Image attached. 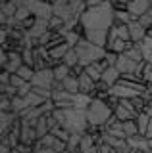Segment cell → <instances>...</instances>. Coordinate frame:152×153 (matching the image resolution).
I'll return each mask as SVG.
<instances>
[{
    "label": "cell",
    "mask_w": 152,
    "mask_h": 153,
    "mask_svg": "<svg viewBox=\"0 0 152 153\" xmlns=\"http://www.w3.org/2000/svg\"><path fill=\"white\" fill-rule=\"evenodd\" d=\"M31 16H33L31 10L27 8V6H21V8H17V12H16V21L17 23H23L25 19H29Z\"/></svg>",
    "instance_id": "36"
},
{
    "label": "cell",
    "mask_w": 152,
    "mask_h": 153,
    "mask_svg": "<svg viewBox=\"0 0 152 153\" xmlns=\"http://www.w3.org/2000/svg\"><path fill=\"white\" fill-rule=\"evenodd\" d=\"M64 25H65V21L62 17H58V16H52L50 21H48L50 31H60V29H64Z\"/></svg>",
    "instance_id": "37"
},
{
    "label": "cell",
    "mask_w": 152,
    "mask_h": 153,
    "mask_svg": "<svg viewBox=\"0 0 152 153\" xmlns=\"http://www.w3.org/2000/svg\"><path fill=\"white\" fill-rule=\"evenodd\" d=\"M52 71H54V79H56V80H60V82L65 79V76H69V73H71V69H69V67L65 65V63H60V65H56Z\"/></svg>",
    "instance_id": "29"
},
{
    "label": "cell",
    "mask_w": 152,
    "mask_h": 153,
    "mask_svg": "<svg viewBox=\"0 0 152 153\" xmlns=\"http://www.w3.org/2000/svg\"><path fill=\"white\" fill-rule=\"evenodd\" d=\"M150 12H152V0H150Z\"/></svg>",
    "instance_id": "52"
},
{
    "label": "cell",
    "mask_w": 152,
    "mask_h": 153,
    "mask_svg": "<svg viewBox=\"0 0 152 153\" xmlns=\"http://www.w3.org/2000/svg\"><path fill=\"white\" fill-rule=\"evenodd\" d=\"M50 134H54L56 138H60V140H64V142H68V140H69V136H71V132H69V130H65V128H64V126H60V124H56V126L50 130Z\"/></svg>",
    "instance_id": "34"
},
{
    "label": "cell",
    "mask_w": 152,
    "mask_h": 153,
    "mask_svg": "<svg viewBox=\"0 0 152 153\" xmlns=\"http://www.w3.org/2000/svg\"><path fill=\"white\" fill-rule=\"evenodd\" d=\"M114 115H116V117L123 123V121H131V119H137V115H139V113H133L131 109H127L125 105H121V103H120L116 109H114Z\"/></svg>",
    "instance_id": "21"
},
{
    "label": "cell",
    "mask_w": 152,
    "mask_h": 153,
    "mask_svg": "<svg viewBox=\"0 0 152 153\" xmlns=\"http://www.w3.org/2000/svg\"><path fill=\"white\" fill-rule=\"evenodd\" d=\"M23 56V63L29 65V67H35V48H25L21 52Z\"/></svg>",
    "instance_id": "35"
},
{
    "label": "cell",
    "mask_w": 152,
    "mask_h": 153,
    "mask_svg": "<svg viewBox=\"0 0 152 153\" xmlns=\"http://www.w3.org/2000/svg\"><path fill=\"white\" fill-rule=\"evenodd\" d=\"M110 94L116 96V98H120V100H131V98H135V96H141L142 92H139V90H135V88H129V86H125L121 82H117V84H114L110 88Z\"/></svg>",
    "instance_id": "9"
},
{
    "label": "cell",
    "mask_w": 152,
    "mask_h": 153,
    "mask_svg": "<svg viewBox=\"0 0 152 153\" xmlns=\"http://www.w3.org/2000/svg\"><path fill=\"white\" fill-rule=\"evenodd\" d=\"M35 67H29V65H25V63H23L21 67H20V69H17V75H20L21 76V79H25L27 80V82H31V80H33V76H35Z\"/></svg>",
    "instance_id": "31"
},
{
    "label": "cell",
    "mask_w": 152,
    "mask_h": 153,
    "mask_svg": "<svg viewBox=\"0 0 152 153\" xmlns=\"http://www.w3.org/2000/svg\"><path fill=\"white\" fill-rule=\"evenodd\" d=\"M133 21L131 13L127 10H114V23H120V25H129Z\"/></svg>",
    "instance_id": "25"
},
{
    "label": "cell",
    "mask_w": 152,
    "mask_h": 153,
    "mask_svg": "<svg viewBox=\"0 0 152 153\" xmlns=\"http://www.w3.org/2000/svg\"><path fill=\"white\" fill-rule=\"evenodd\" d=\"M137 61H133L131 57H127L125 54H120V57H117V63H116V67H117V71H120L121 75H129V73H135L137 71Z\"/></svg>",
    "instance_id": "12"
},
{
    "label": "cell",
    "mask_w": 152,
    "mask_h": 153,
    "mask_svg": "<svg viewBox=\"0 0 152 153\" xmlns=\"http://www.w3.org/2000/svg\"><path fill=\"white\" fill-rule=\"evenodd\" d=\"M146 138H152V117H150V124H148V130H146Z\"/></svg>",
    "instance_id": "50"
},
{
    "label": "cell",
    "mask_w": 152,
    "mask_h": 153,
    "mask_svg": "<svg viewBox=\"0 0 152 153\" xmlns=\"http://www.w3.org/2000/svg\"><path fill=\"white\" fill-rule=\"evenodd\" d=\"M73 96L68 90H52V100L54 102H73Z\"/></svg>",
    "instance_id": "28"
},
{
    "label": "cell",
    "mask_w": 152,
    "mask_h": 153,
    "mask_svg": "<svg viewBox=\"0 0 152 153\" xmlns=\"http://www.w3.org/2000/svg\"><path fill=\"white\" fill-rule=\"evenodd\" d=\"M137 21H139V23H141V25H142V27H144V29H146V31H148V29L152 27V12H146V13H144V16H141L139 19H137Z\"/></svg>",
    "instance_id": "40"
},
{
    "label": "cell",
    "mask_w": 152,
    "mask_h": 153,
    "mask_svg": "<svg viewBox=\"0 0 152 153\" xmlns=\"http://www.w3.org/2000/svg\"><path fill=\"white\" fill-rule=\"evenodd\" d=\"M120 79H121V73L117 71V67H116V65H110V67H108V69L102 73V79H100V80H104V82H106V84L112 88L114 84L120 82Z\"/></svg>",
    "instance_id": "15"
},
{
    "label": "cell",
    "mask_w": 152,
    "mask_h": 153,
    "mask_svg": "<svg viewBox=\"0 0 152 153\" xmlns=\"http://www.w3.org/2000/svg\"><path fill=\"white\" fill-rule=\"evenodd\" d=\"M142 80H144L146 84H152V65L146 63L144 71H142Z\"/></svg>",
    "instance_id": "43"
},
{
    "label": "cell",
    "mask_w": 152,
    "mask_h": 153,
    "mask_svg": "<svg viewBox=\"0 0 152 153\" xmlns=\"http://www.w3.org/2000/svg\"><path fill=\"white\" fill-rule=\"evenodd\" d=\"M123 132H125V138H131V136H137V134H139V128H137L135 119L123 121Z\"/></svg>",
    "instance_id": "32"
},
{
    "label": "cell",
    "mask_w": 152,
    "mask_h": 153,
    "mask_svg": "<svg viewBox=\"0 0 152 153\" xmlns=\"http://www.w3.org/2000/svg\"><path fill=\"white\" fill-rule=\"evenodd\" d=\"M27 107H29V105H27V100L21 98V96H16V98L12 100V111H14V113L20 115L23 109H27Z\"/></svg>",
    "instance_id": "30"
},
{
    "label": "cell",
    "mask_w": 152,
    "mask_h": 153,
    "mask_svg": "<svg viewBox=\"0 0 152 153\" xmlns=\"http://www.w3.org/2000/svg\"><path fill=\"white\" fill-rule=\"evenodd\" d=\"M33 153H58V151H54L52 147H41V149H35Z\"/></svg>",
    "instance_id": "49"
},
{
    "label": "cell",
    "mask_w": 152,
    "mask_h": 153,
    "mask_svg": "<svg viewBox=\"0 0 152 153\" xmlns=\"http://www.w3.org/2000/svg\"><path fill=\"white\" fill-rule=\"evenodd\" d=\"M93 96L91 94H83V92H77L73 96V105L77 109H87L89 105H91V102H93Z\"/></svg>",
    "instance_id": "20"
},
{
    "label": "cell",
    "mask_w": 152,
    "mask_h": 153,
    "mask_svg": "<svg viewBox=\"0 0 152 153\" xmlns=\"http://www.w3.org/2000/svg\"><path fill=\"white\" fill-rule=\"evenodd\" d=\"M79 23L85 31H110L114 25V8L108 0H104L100 6L87 8L83 12Z\"/></svg>",
    "instance_id": "1"
},
{
    "label": "cell",
    "mask_w": 152,
    "mask_h": 153,
    "mask_svg": "<svg viewBox=\"0 0 152 153\" xmlns=\"http://www.w3.org/2000/svg\"><path fill=\"white\" fill-rule=\"evenodd\" d=\"M139 46H141V52H142V59L152 65V36L146 35L144 40L139 42Z\"/></svg>",
    "instance_id": "18"
},
{
    "label": "cell",
    "mask_w": 152,
    "mask_h": 153,
    "mask_svg": "<svg viewBox=\"0 0 152 153\" xmlns=\"http://www.w3.org/2000/svg\"><path fill=\"white\" fill-rule=\"evenodd\" d=\"M114 115L112 107L108 105L104 100H98L94 98L91 105L87 107V119H89V124H93V126H102V124H106V121Z\"/></svg>",
    "instance_id": "4"
},
{
    "label": "cell",
    "mask_w": 152,
    "mask_h": 153,
    "mask_svg": "<svg viewBox=\"0 0 152 153\" xmlns=\"http://www.w3.org/2000/svg\"><path fill=\"white\" fill-rule=\"evenodd\" d=\"M81 138H83V134L81 132H73L69 136V140H68V151H75V149H79V146H81Z\"/></svg>",
    "instance_id": "33"
},
{
    "label": "cell",
    "mask_w": 152,
    "mask_h": 153,
    "mask_svg": "<svg viewBox=\"0 0 152 153\" xmlns=\"http://www.w3.org/2000/svg\"><path fill=\"white\" fill-rule=\"evenodd\" d=\"M37 140H39V134H37L35 126H31L27 121H23L21 119V143H25V146H35Z\"/></svg>",
    "instance_id": "10"
},
{
    "label": "cell",
    "mask_w": 152,
    "mask_h": 153,
    "mask_svg": "<svg viewBox=\"0 0 152 153\" xmlns=\"http://www.w3.org/2000/svg\"><path fill=\"white\" fill-rule=\"evenodd\" d=\"M146 153H152V149H146Z\"/></svg>",
    "instance_id": "53"
},
{
    "label": "cell",
    "mask_w": 152,
    "mask_h": 153,
    "mask_svg": "<svg viewBox=\"0 0 152 153\" xmlns=\"http://www.w3.org/2000/svg\"><path fill=\"white\" fill-rule=\"evenodd\" d=\"M10 76H12L10 71L2 69V75H0V84H10Z\"/></svg>",
    "instance_id": "45"
},
{
    "label": "cell",
    "mask_w": 152,
    "mask_h": 153,
    "mask_svg": "<svg viewBox=\"0 0 152 153\" xmlns=\"http://www.w3.org/2000/svg\"><path fill=\"white\" fill-rule=\"evenodd\" d=\"M69 44L68 42H62V44H58V46H54V48H50L48 50V54H50V57L52 59H56V61H62L64 59V56L68 54V50H69Z\"/></svg>",
    "instance_id": "19"
},
{
    "label": "cell",
    "mask_w": 152,
    "mask_h": 153,
    "mask_svg": "<svg viewBox=\"0 0 152 153\" xmlns=\"http://www.w3.org/2000/svg\"><path fill=\"white\" fill-rule=\"evenodd\" d=\"M125 56H127V57H131L133 61H137V63H141V61H144V59H142V52H141V46L137 44V42H129V48L125 50Z\"/></svg>",
    "instance_id": "23"
},
{
    "label": "cell",
    "mask_w": 152,
    "mask_h": 153,
    "mask_svg": "<svg viewBox=\"0 0 152 153\" xmlns=\"http://www.w3.org/2000/svg\"><path fill=\"white\" fill-rule=\"evenodd\" d=\"M2 4V10H0V17H16V12H17V6L10 0L6 2H0Z\"/></svg>",
    "instance_id": "26"
},
{
    "label": "cell",
    "mask_w": 152,
    "mask_h": 153,
    "mask_svg": "<svg viewBox=\"0 0 152 153\" xmlns=\"http://www.w3.org/2000/svg\"><path fill=\"white\" fill-rule=\"evenodd\" d=\"M94 90H96V80H93L91 76H89L87 73L79 75V92L83 94H94Z\"/></svg>",
    "instance_id": "14"
},
{
    "label": "cell",
    "mask_w": 152,
    "mask_h": 153,
    "mask_svg": "<svg viewBox=\"0 0 152 153\" xmlns=\"http://www.w3.org/2000/svg\"><path fill=\"white\" fill-rule=\"evenodd\" d=\"M10 84H12V86H16V88L20 90L21 86H25V84H27V80H25V79H21V76L17 75V73H12V76H10Z\"/></svg>",
    "instance_id": "39"
},
{
    "label": "cell",
    "mask_w": 152,
    "mask_h": 153,
    "mask_svg": "<svg viewBox=\"0 0 152 153\" xmlns=\"http://www.w3.org/2000/svg\"><path fill=\"white\" fill-rule=\"evenodd\" d=\"M52 115L56 117L60 126H64L65 130H69L71 134L73 132H81L85 134L89 128V119H87V109H77V107H71V109H54Z\"/></svg>",
    "instance_id": "2"
},
{
    "label": "cell",
    "mask_w": 152,
    "mask_h": 153,
    "mask_svg": "<svg viewBox=\"0 0 152 153\" xmlns=\"http://www.w3.org/2000/svg\"><path fill=\"white\" fill-rule=\"evenodd\" d=\"M54 82H56L54 71H52L50 67L41 69V71H35V76H33V80H31L33 86H41V88H52Z\"/></svg>",
    "instance_id": "6"
},
{
    "label": "cell",
    "mask_w": 152,
    "mask_h": 153,
    "mask_svg": "<svg viewBox=\"0 0 152 153\" xmlns=\"http://www.w3.org/2000/svg\"><path fill=\"white\" fill-rule=\"evenodd\" d=\"M106 103L110 105V107H112V111H114V109H116L117 105H120V98H116V96H112V94H110V98L106 100Z\"/></svg>",
    "instance_id": "46"
},
{
    "label": "cell",
    "mask_w": 152,
    "mask_h": 153,
    "mask_svg": "<svg viewBox=\"0 0 152 153\" xmlns=\"http://www.w3.org/2000/svg\"><path fill=\"white\" fill-rule=\"evenodd\" d=\"M23 65V56L21 52H14L10 50L8 52V65H6V71H10V73H17V69Z\"/></svg>",
    "instance_id": "13"
},
{
    "label": "cell",
    "mask_w": 152,
    "mask_h": 153,
    "mask_svg": "<svg viewBox=\"0 0 152 153\" xmlns=\"http://www.w3.org/2000/svg\"><path fill=\"white\" fill-rule=\"evenodd\" d=\"M27 8L31 10V13L35 17L41 19H48L54 16V8H52L50 2H44V0H27Z\"/></svg>",
    "instance_id": "5"
},
{
    "label": "cell",
    "mask_w": 152,
    "mask_h": 153,
    "mask_svg": "<svg viewBox=\"0 0 152 153\" xmlns=\"http://www.w3.org/2000/svg\"><path fill=\"white\" fill-rule=\"evenodd\" d=\"M50 115H42V117L37 121V124H35V130H37V134H39V138H42V136H46V134H50V130H52V126H50Z\"/></svg>",
    "instance_id": "17"
},
{
    "label": "cell",
    "mask_w": 152,
    "mask_h": 153,
    "mask_svg": "<svg viewBox=\"0 0 152 153\" xmlns=\"http://www.w3.org/2000/svg\"><path fill=\"white\" fill-rule=\"evenodd\" d=\"M20 121V115L14 111H2L0 115V130H2V136H8L10 130L14 128V124Z\"/></svg>",
    "instance_id": "7"
},
{
    "label": "cell",
    "mask_w": 152,
    "mask_h": 153,
    "mask_svg": "<svg viewBox=\"0 0 152 153\" xmlns=\"http://www.w3.org/2000/svg\"><path fill=\"white\" fill-rule=\"evenodd\" d=\"M108 2L112 4L114 10H127V6H129L131 0H108Z\"/></svg>",
    "instance_id": "42"
},
{
    "label": "cell",
    "mask_w": 152,
    "mask_h": 153,
    "mask_svg": "<svg viewBox=\"0 0 152 153\" xmlns=\"http://www.w3.org/2000/svg\"><path fill=\"white\" fill-rule=\"evenodd\" d=\"M87 153H100V146H94V147H91Z\"/></svg>",
    "instance_id": "51"
},
{
    "label": "cell",
    "mask_w": 152,
    "mask_h": 153,
    "mask_svg": "<svg viewBox=\"0 0 152 153\" xmlns=\"http://www.w3.org/2000/svg\"><path fill=\"white\" fill-rule=\"evenodd\" d=\"M129 35H131V42H137V44H139V42H142L146 38V35H148V31H146L144 27L141 25L139 21H137V19H133V21L129 23Z\"/></svg>",
    "instance_id": "11"
},
{
    "label": "cell",
    "mask_w": 152,
    "mask_h": 153,
    "mask_svg": "<svg viewBox=\"0 0 152 153\" xmlns=\"http://www.w3.org/2000/svg\"><path fill=\"white\" fill-rule=\"evenodd\" d=\"M62 63H65V65L69 67V69L79 63V56H77V52H75V48H69L68 54L64 56V59H62Z\"/></svg>",
    "instance_id": "27"
},
{
    "label": "cell",
    "mask_w": 152,
    "mask_h": 153,
    "mask_svg": "<svg viewBox=\"0 0 152 153\" xmlns=\"http://www.w3.org/2000/svg\"><path fill=\"white\" fill-rule=\"evenodd\" d=\"M0 94H4V96H8V98L14 100L17 96V88L12 86V84H0Z\"/></svg>",
    "instance_id": "38"
},
{
    "label": "cell",
    "mask_w": 152,
    "mask_h": 153,
    "mask_svg": "<svg viewBox=\"0 0 152 153\" xmlns=\"http://www.w3.org/2000/svg\"><path fill=\"white\" fill-rule=\"evenodd\" d=\"M83 2H85V6H87V8H94V6H100L104 0H83Z\"/></svg>",
    "instance_id": "47"
},
{
    "label": "cell",
    "mask_w": 152,
    "mask_h": 153,
    "mask_svg": "<svg viewBox=\"0 0 152 153\" xmlns=\"http://www.w3.org/2000/svg\"><path fill=\"white\" fill-rule=\"evenodd\" d=\"M127 12L131 13L133 19H139L146 12H150V0H131L127 6Z\"/></svg>",
    "instance_id": "8"
},
{
    "label": "cell",
    "mask_w": 152,
    "mask_h": 153,
    "mask_svg": "<svg viewBox=\"0 0 152 153\" xmlns=\"http://www.w3.org/2000/svg\"><path fill=\"white\" fill-rule=\"evenodd\" d=\"M62 84H64V90H68V92H71V94L79 92V76L69 75V76H65V79L62 80Z\"/></svg>",
    "instance_id": "24"
},
{
    "label": "cell",
    "mask_w": 152,
    "mask_h": 153,
    "mask_svg": "<svg viewBox=\"0 0 152 153\" xmlns=\"http://www.w3.org/2000/svg\"><path fill=\"white\" fill-rule=\"evenodd\" d=\"M75 52H77L79 63L83 67H87L91 63H96V61L104 59V56H106V48H100V46L93 44L87 38H81V40H79V44L75 46Z\"/></svg>",
    "instance_id": "3"
},
{
    "label": "cell",
    "mask_w": 152,
    "mask_h": 153,
    "mask_svg": "<svg viewBox=\"0 0 152 153\" xmlns=\"http://www.w3.org/2000/svg\"><path fill=\"white\" fill-rule=\"evenodd\" d=\"M0 65H2V69H6V65H8V52H4V50H2V57H0Z\"/></svg>",
    "instance_id": "48"
},
{
    "label": "cell",
    "mask_w": 152,
    "mask_h": 153,
    "mask_svg": "<svg viewBox=\"0 0 152 153\" xmlns=\"http://www.w3.org/2000/svg\"><path fill=\"white\" fill-rule=\"evenodd\" d=\"M0 109L2 111H12V98L0 94Z\"/></svg>",
    "instance_id": "41"
},
{
    "label": "cell",
    "mask_w": 152,
    "mask_h": 153,
    "mask_svg": "<svg viewBox=\"0 0 152 153\" xmlns=\"http://www.w3.org/2000/svg\"><path fill=\"white\" fill-rule=\"evenodd\" d=\"M135 123H137V128H139V134L141 136H146V130H148V124H150V115L141 111L139 115H137Z\"/></svg>",
    "instance_id": "22"
},
{
    "label": "cell",
    "mask_w": 152,
    "mask_h": 153,
    "mask_svg": "<svg viewBox=\"0 0 152 153\" xmlns=\"http://www.w3.org/2000/svg\"><path fill=\"white\" fill-rule=\"evenodd\" d=\"M131 42V40H129ZM129 42L121 40V38H116V40L108 42L106 44V52H114V54H125V50L129 48Z\"/></svg>",
    "instance_id": "16"
},
{
    "label": "cell",
    "mask_w": 152,
    "mask_h": 153,
    "mask_svg": "<svg viewBox=\"0 0 152 153\" xmlns=\"http://www.w3.org/2000/svg\"><path fill=\"white\" fill-rule=\"evenodd\" d=\"M117 57H120V54H114V52H106L104 59H106V63H108V65H116V63H117Z\"/></svg>",
    "instance_id": "44"
}]
</instances>
